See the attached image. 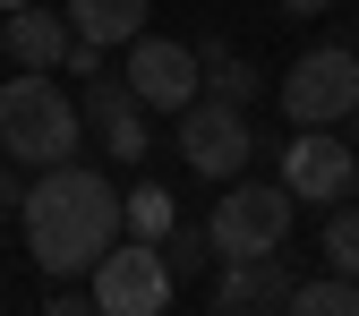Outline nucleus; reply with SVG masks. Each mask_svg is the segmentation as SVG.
Listing matches in <instances>:
<instances>
[{"label":"nucleus","mask_w":359,"mask_h":316,"mask_svg":"<svg viewBox=\"0 0 359 316\" xmlns=\"http://www.w3.org/2000/svg\"><path fill=\"white\" fill-rule=\"evenodd\" d=\"M359 111V43H317L283 69V120L299 128H334Z\"/></svg>","instance_id":"39448f33"},{"label":"nucleus","mask_w":359,"mask_h":316,"mask_svg":"<svg viewBox=\"0 0 359 316\" xmlns=\"http://www.w3.org/2000/svg\"><path fill=\"white\" fill-rule=\"evenodd\" d=\"M351 146H359V111H351Z\"/></svg>","instance_id":"412c9836"},{"label":"nucleus","mask_w":359,"mask_h":316,"mask_svg":"<svg viewBox=\"0 0 359 316\" xmlns=\"http://www.w3.org/2000/svg\"><path fill=\"white\" fill-rule=\"evenodd\" d=\"M180 163L197 179H240L257 163V128H248V103H222V95H197L180 111Z\"/></svg>","instance_id":"423d86ee"},{"label":"nucleus","mask_w":359,"mask_h":316,"mask_svg":"<svg viewBox=\"0 0 359 316\" xmlns=\"http://www.w3.org/2000/svg\"><path fill=\"white\" fill-rule=\"evenodd\" d=\"M291 214L299 197L283 188V179H222V197L205 214V231H214V256H265V248H283L291 240Z\"/></svg>","instance_id":"7ed1b4c3"},{"label":"nucleus","mask_w":359,"mask_h":316,"mask_svg":"<svg viewBox=\"0 0 359 316\" xmlns=\"http://www.w3.org/2000/svg\"><path fill=\"white\" fill-rule=\"evenodd\" d=\"M43 308H52V316H77V308H95V291H77V282H60L52 299H43Z\"/></svg>","instance_id":"a211bd4d"},{"label":"nucleus","mask_w":359,"mask_h":316,"mask_svg":"<svg viewBox=\"0 0 359 316\" xmlns=\"http://www.w3.org/2000/svg\"><path fill=\"white\" fill-rule=\"evenodd\" d=\"M171 222H180V197H171V188H128V197H120V231H137V240H163Z\"/></svg>","instance_id":"4468645a"},{"label":"nucleus","mask_w":359,"mask_h":316,"mask_svg":"<svg viewBox=\"0 0 359 316\" xmlns=\"http://www.w3.org/2000/svg\"><path fill=\"white\" fill-rule=\"evenodd\" d=\"M18 231H26V256L43 265V282L95 274V256L120 240V197H111V179L86 171L77 154H69V163H43V171L26 179Z\"/></svg>","instance_id":"f257e3e1"},{"label":"nucleus","mask_w":359,"mask_h":316,"mask_svg":"<svg viewBox=\"0 0 359 316\" xmlns=\"http://www.w3.org/2000/svg\"><path fill=\"white\" fill-rule=\"evenodd\" d=\"M77 146H86V103L52 69H18L9 85H0V154L9 163L43 171V163H69Z\"/></svg>","instance_id":"f03ea898"},{"label":"nucleus","mask_w":359,"mask_h":316,"mask_svg":"<svg viewBox=\"0 0 359 316\" xmlns=\"http://www.w3.org/2000/svg\"><path fill=\"white\" fill-rule=\"evenodd\" d=\"M146 9L154 0H69V26H77V43H95V52H128V43L146 34Z\"/></svg>","instance_id":"f8f14e48"},{"label":"nucleus","mask_w":359,"mask_h":316,"mask_svg":"<svg viewBox=\"0 0 359 316\" xmlns=\"http://www.w3.org/2000/svg\"><path fill=\"white\" fill-rule=\"evenodd\" d=\"M95 308L103 316H163L171 308V291H180V274H171V256H163V240H111L103 256H95Z\"/></svg>","instance_id":"20e7f679"},{"label":"nucleus","mask_w":359,"mask_h":316,"mask_svg":"<svg viewBox=\"0 0 359 316\" xmlns=\"http://www.w3.org/2000/svg\"><path fill=\"white\" fill-rule=\"evenodd\" d=\"M18 205H26V179H18V171H0V214H18Z\"/></svg>","instance_id":"6ab92c4d"},{"label":"nucleus","mask_w":359,"mask_h":316,"mask_svg":"<svg viewBox=\"0 0 359 316\" xmlns=\"http://www.w3.org/2000/svg\"><path fill=\"white\" fill-rule=\"evenodd\" d=\"M291 265L283 248H265V256H222V282H214V308L222 316H265V308H291Z\"/></svg>","instance_id":"9d476101"},{"label":"nucleus","mask_w":359,"mask_h":316,"mask_svg":"<svg viewBox=\"0 0 359 316\" xmlns=\"http://www.w3.org/2000/svg\"><path fill=\"white\" fill-rule=\"evenodd\" d=\"M163 256H171V274L189 282L197 265L214 256V231H205V222H171V231H163Z\"/></svg>","instance_id":"dca6fc26"},{"label":"nucleus","mask_w":359,"mask_h":316,"mask_svg":"<svg viewBox=\"0 0 359 316\" xmlns=\"http://www.w3.org/2000/svg\"><path fill=\"white\" fill-rule=\"evenodd\" d=\"M0 52H9L18 69H69V52H77V26H69V9H9L0 18Z\"/></svg>","instance_id":"9b49d317"},{"label":"nucleus","mask_w":359,"mask_h":316,"mask_svg":"<svg viewBox=\"0 0 359 316\" xmlns=\"http://www.w3.org/2000/svg\"><path fill=\"white\" fill-rule=\"evenodd\" d=\"M0 9H26V0H0Z\"/></svg>","instance_id":"4be33fe9"},{"label":"nucleus","mask_w":359,"mask_h":316,"mask_svg":"<svg viewBox=\"0 0 359 316\" xmlns=\"http://www.w3.org/2000/svg\"><path fill=\"white\" fill-rule=\"evenodd\" d=\"M283 9H291V18H325L334 0H283Z\"/></svg>","instance_id":"aec40b11"},{"label":"nucleus","mask_w":359,"mask_h":316,"mask_svg":"<svg viewBox=\"0 0 359 316\" xmlns=\"http://www.w3.org/2000/svg\"><path fill=\"white\" fill-rule=\"evenodd\" d=\"M197 60H205V95H222V103H257V60L240 52V43H197Z\"/></svg>","instance_id":"ddd939ff"},{"label":"nucleus","mask_w":359,"mask_h":316,"mask_svg":"<svg viewBox=\"0 0 359 316\" xmlns=\"http://www.w3.org/2000/svg\"><path fill=\"white\" fill-rule=\"evenodd\" d=\"M291 308H299V316H359V282L325 265L317 282H299V291H291Z\"/></svg>","instance_id":"2eb2a0df"},{"label":"nucleus","mask_w":359,"mask_h":316,"mask_svg":"<svg viewBox=\"0 0 359 316\" xmlns=\"http://www.w3.org/2000/svg\"><path fill=\"white\" fill-rule=\"evenodd\" d=\"M86 128L111 146V163H146V146H154V128H146V103H137V85H111L103 69L86 77Z\"/></svg>","instance_id":"1a4fd4ad"},{"label":"nucleus","mask_w":359,"mask_h":316,"mask_svg":"<svg viewBox=\"0 0 359 316\" xmlns=\"http://www.w3.org/2000/svg\"><path fill=\"white\" fill-rule=\"evenodd\" d=\"M325 265L359 282V205H334V222H325Z\"/></svg>","instance_id":"f3484780"},{"label":"nucleus","mask_w":359,"mask_h":316,"mask_svg":"<svg viewBox=\"0 0 359 316\" xmlns=\"http://www.w3.org/2000/svg\"><path fill=\"white\" fill-rule=\"evenodd\" d=\"M128 85H137L146 111L180 120L205 95V60H197V43H180V34H137V43H128Z\"/></svg>","instance_id":"0eeeda50"},{"label":"nucleus","mask_w":359,"mask_h":316,"mask_svg":"<svg viewBox=\"0 0 359 316\" xmlns=\"http://www.w3.org/2000/svg\"><path fill=\"white\" fill-rule=\"evenodd\" d=\"M283 188L299 205H342L359 188V146L334 137V128H291V146H283Z\"/></svg>","instance_id":"6e6552de"}]
</instances>
